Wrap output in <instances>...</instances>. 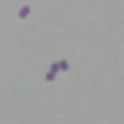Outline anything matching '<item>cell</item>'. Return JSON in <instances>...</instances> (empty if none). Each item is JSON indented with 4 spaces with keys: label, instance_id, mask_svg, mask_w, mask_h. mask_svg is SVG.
<instances>
[{
    "label": "cell",
    "instance_id": "1",
    "mask_svg": "<svg viewBox=\"0 0 124 124\" xmlns=\"http://www.w3.org/2000/svg\"><path fill=\"white\" fill-rule=\"evenodd\" d=\"M29 10H31V9H29L28 6L22 8V9H21V12H19V16H21V18H25V16H28V15H29Z\"/></svg>",
    "mask_w": 124,
    "mask_h": 124
}]
</instances>
